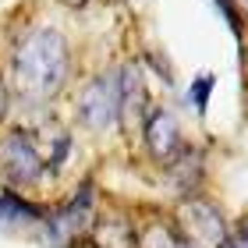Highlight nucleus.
I'll return each mask as SVG.
<instances>
[{
  "instance_id": "nucleus-13",
  "label": "nucleus",
  "mask_w": 248,
  "mask_h": 248,
  "mask_svg": "<svg viewBox=\"0 0 248 248\" xmlns=\"http://www.w3.org/2000/svg\"><path fill=\"white\" fill-rule=\"evenodd\" d=\"M174 248H191V245H185V241H177V245H174Z\"/></svg>"
},
{
  "instance_id": "nucleus-1",
  "label": "nucleus",
  "mask_w": 248,
  "mask_h": 248,
  "mask_svg": "<svg viewBox=\"0 0 248 248\" xmlns=\"http://www.w3.org/2000/svg\"><path fill=\"white\" fill-rule=\"evenodd\" d=\"M11 71H15V85L32 99H43L50 93H57L67 71V46L64 39L53 29H39L18 46L15 61H11Z\"/></svg>"
},
{
  "instance_id": "nucleus-12",
  "label": "nucleus",
  "mask_w": 248,
  "mask_h": 248,
  "mask_svg": "<svg viewBox=\"0 0 248 248\" xmlns=\"http://www.w3.org/2000/svg\"><path fill=\"white\" fill-rule=\"evenodd\" d=\"M0 117H4V89H0Z\"/></svg>"
},
{
  "instance_id": "nucleus-10",
  "label": "nucleus",
  "mask_w": 248,
  "mask_h": 248,
  "mask_svg": "<svg viewBox=\"0 0 248 248\" xmlns=\"http://www.w3.org/2000/svg\"><path fill=\"white\" fill-rule=\"evenodd\" d=\"M241 248H248V227L241 231Z\"/></svg>"
},
{
  "instance_id": "nucleus-9",
  "label": "nucleus",
  "mask_w": 248,
  "mask_h": 248,
  "mask_svg": "<svg viewBox=\"0 0 248 248\" xmlns=\"http://www.w3.org/2000/svg\"><path fill=\"white\" fill-rule=\"evenodd\" d=\"M213 85H217V75H199L195 82H191V89H188V99L195 103V114L202 117L206 114V103H209V93H213Z\"/></svg>"
},
{
  "instance_id": "nucleus-14",
  "label": "nucleus",
  "mask_w": 248,
  "mask_h": 248,
  "mask_svg": "<svg viewBox=\"0 0 248 248\" xmlns=\"http://www.w3.org/2000/svg\"><path fill=\"white\" fill-rule=\"evenodd\" d=\"M64 4H82V0H64Z\"/></svg>"
},
{
  "instance_id": "nucleus-8",
  "label": "nucleus",
  "mask_w": 248,
  "mask_h": 248,
  "mask_svg": "<svg viewBox=\"0 0 248 248\" xmlns=\"http://www.w3.org/2000/svg\"><path fill=\"white\" fill-rule=\"evenodd\" d=\"M96 245L99 248H135V234L128 227H121V223H99Z\"/></svg>"
},
{
  "instance_id": "nucleus-2",
  "label": "nucleus",
  "mask_w": 248,
  "mask_h": 248,
  "mask_svg": "<svg viewBox=\"0 0 248 248\" xmlns=\"http://www.w3.org/2000/svg\"><path fill=\"white\" fill-rule=\"evenodd\" d=\"M117 114H121V96H117V85L110 78H96L89 89H82V96H78V117H82L85 128L103 131L114 124Z\"/></svg>"
},
{
  "instance_id": "nucleus-4",
  "label": "nucleus",
  "mask_w": 248,
  "mask_h": 248,
  "mask_svg": "<svg viewBox=\"0 0 248 248\" xmlns=\"http://www.w3.org/2000/svg\"><path fill=\"white\" fill-rule=\"evenodd\" d=\"M0 167H4V174L11 181L18 185H29V181H39L43 174V160L36 153V145H32L25 135H7L4 145H0Z\"/></svg>"
},
{
  "instance_id": "nucleus-7",
  "label": "nucleus",
  "mask_w": 248,
  "mask_h": 248,
  "mask_svg": "<svg viewBox=\"0 0 248 248\" xmlns=\"http://www.w3.org/2000/svg\"><path fill=\"white\" fill-rule=\"evenodd\" d=\"M43 217L39 209H32L29 202H21L15 195H0V231H15L25 227V223H36Z\"/></svg>"
},
{
  "instance_id": "nucleus-5",
  "label": "nucleus",
  "mask_w": 248,
  "mask_h": 248,
  "mask_svg": "<svg viewBox=\"0 0 248 248\" xmlns=\"http://www.w3.org/2000/svg\"><path fill=\"white\" fill-rule=\"evenodd\" d=\"M145 142H149L153 156L170 160V156L181 149V131H177V121L167 114V110H153L149 121H145Z\"/></svg>"
},
{
  "instance_id": "nucleus-11",
  "label": "nucleus",
  "mask_w": 248,
  "mask_h": 248,
  "mask_svg": "<svg viewBox=\"0 0 248 248\" xmlns=\"http://www.w3.org/2000/svg\"><path fill=\"white\" fill-rule=\"evenodd\" d=\"M234 4H238V7L245 11V15H248V0H234Z\"/></svg>"
},
{
  "instance_id": "nucleus-3",
  "label": "nucleus",
  "mask_w": 248,
  "mask_h": 248,
  "mask_svg": "<svg viewBox=\"0 0 248 248\" xmlns=\"http://www.w3.org/2000/svg\"><path fill=\"white\" fill-rule=\"evenodd\" d=\"M181 223H185V238L191 248H220L223 245V220L209 202H185L181 206Z\"/></svg>"
},
{
  "instance_id": "nucleus-6",
  "label": "nucleus",
  "mask_w": 248,
  "mask_h": 248,
  "mask_svg": "<svg viewBox=\"0 0 248 248\" xmlns=\"http://www.w3.org/2000/svg\"><path fill=\"white\" fill-rule=\"evenodd\" d=\"M117 96H121V107L128 110L131 117L142 114V107H145V85H142L139 64H128V67L121 71V89H117Z\"/></svg>"
}]
</instances>
